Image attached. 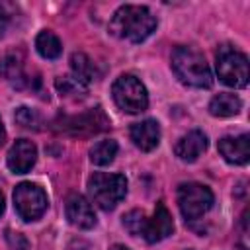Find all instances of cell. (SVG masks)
<instances>
[{
    "instance_id": "7c38bea8",
    "label": "cell",
    "mask_w": 250,
    "mask_h": 250,
    "mask_svg": "<svg viewBox=\"0 0 250 250\" xmlns=\"http://www.w3.org/2000/svg\"><path fill=\"white\" fill-rule=\"evenodd\" d=\"M217 146L223 158L230 164H246L250 158V137L248 135L223 137Z\"/></svg>"
},
{
    "instance_id": "d6986e66",
    "label": "cell",
    "mask_w": 250,
    "mask_h": 250,
    "mask_svg": "<svg viewBox=\"0 0 250 250\" xmlns=\"http://www.w3.org/2000/svg\"><path fill=\"white\" fill-rule=\"evenodd\" d=\"M0 74L6 80H12L16 84V80H21L23 78V74H21V61L16 55L2 57V61H0Z\"/></svg>"
},
{
    "instance_id": "d4e9b609",
    "label": "cell",
    "mask_w": 250,
    "mask_h": 250,
    "mask_svg": "<svg viewBox=\"0 0 250 250\" xmlns=\"http://www.w3.org/2000/svg\"><path fill=\"white\" fill-rule=\"evenodd\" d=\"M109 250H129L127 246H123V244H115V246H111Z\"/></svg>"
},
{
    "instance_id": "52a82bcc",
    "label": "cell",
    "mask_w": 250,
    "mask_h": 250,
    "mask_svg": "<svg viewBox=\"0 0 250 250\" xmlns=\"http://www.w3.org/2000/svg\"><path fill=\"white\" fill-rule=\"evenodd\" d=\"M47 193L43 188L31 182H23L14 189V207L23 221L39 219L47 209Z\"/></svg>"
},
{
    "instance_id": "3957f363",
    "label": "cell",
    "mask_w": 250,
    "mask_h": 250,
    "mask_svg": "<svg viewBox=\"0 0 250 250\" xmlns=\"http://www.w3.org/2000/svg\"><path fill=\"white\" fill-rule=\"evenodd\" d=\"M88 191L92 201L104 209L109 211L113 209L127 193V180L123 174H104V172H96L90 180H88Z\"/></svg>"
},
{
    "instance_id": "484cf974",
    "label": "cell",
    "mask_w": 250,
    "mask_h": 250,
    "mask_svg": "<svg viewBox=\"0 0 250 250\" xmlns=\"http://www.w3.org/2000/svg\"><path fill=\"white\" fill-rule=\"evenodd\" d=\"M4 213V195H2V191H0V215Z\"/></svg>"
},
{
    "instance_id": "277c9868",
    "label": "cell",
    "mask_w": 250,
    "mask_h": 250,
    "mask_svg": "<svg viewBox=\"0 0 250 250\" xmlns=\"http://www.w3.org/2000/svg\"><path fill=\"white\" fill-rule=\"evenodd\" d=\"M217 74L232 88H244L248 84V59L230 45H223L217 51Z\"/></svg>"
},
{
    "instance_id": "44dd1931",
    "label": "cell",
    "mask_w": 250,
    "mask_h": 250,
    "mask_svg": "<svg viewBox=\"0 0 250 250\" xmlns=\"http://www.w3.org/2000/svg\"><path fill=\"white\" fill-rule=\"evenodd\" d=\"M145 223H146V217L143 211H129L125 217H123V227L133 234V236H143L145 232Z\"/></svg>"
},
{
    "instance_id": "30bf717a",
    "label": "cell",
    "mask_w": 250,
    "mask_h": 250,
    "mask_svg": "<svg viewBox=\"0 0 250 250\" xmlns=\"http://www.w3.org/2000/svg\"><path fill=\"white\" fill-rule=\"evenodd\" d=\"M37 160V148L27 139H18L8 152V168L14 174H25Z\"/></svg>"
},
{
    "instance_id": "cb8c5ba5",
    "label": "cell",
    "mask_w": 250,
    "mask_h": 250,
    "mask_svg": "<svg viewBox=\"0 0 250 250\" xmlns=\"http://www.w3.org/2000/svg\"><path fill=\"white\" fill-rule=\"evenodd\" d=\"M4 141H6V129H4V125H2V119H0V146L4 145Z\"/></svg>"
},
{
    "instance_id": "6da1fadb",
    "label": "cell",
    "mask_w": 250,
    "mask_h": 250,
    "mask_svg": "<svg viewBox=\"0 0 250 250\" xmlns=\"http://www.w3.org/2000/svg\"><path fill=\"white\" fill-rule=\"evenodd\" d=\"M156 29V18L146 6L125 4L121 6L109 21V31L125 41L141 43Z\"/></svg>"
},
{
    "instance_id": "e0dca14e",
    "label": "cell",
    "mask_w": 250,
    "mask_h": 250,
    "mask_svg": "<svg viewBox=\"0 0 250 250\" xmlns=\"http://www.w3.org/2000/svg\"><path fill=\"white\" fill-rule=\"evenodd\" d=\"M117 154V143L113 139H104V141H98L92 148H90V160L96 164V166H105V164H111L113 158Z\"/></svg>"
},
{
    "instance_id": "5bb4252c",
    "label": "cell",
    "mask_w": 250,
    "mask_h": 250,
    "mask_svg": "<svg viewBox=\"0 0 250 250\" xmlns=\"http://www.w3.org/2000/svg\"><path fill=\"white\" fill-rule=\"evenodd\" d=\"M207 148V137L201 131H189L176 143V156L182 158L184 162H193L197 160Z\"/></svg>"
},
{
    "instance_id": "ffe728a7",
    "label": "cell",
    "mask_w": 250,
    "mask_h": 250,
    "mask_svg": "<svg viewBox=\"0 0 250 250\" xmlns=\"http://www.w3.org/2000/svg\"><path fill=\"white\" fill-rule=\"evenodd\" d=\"M14 119H16L18 125H21L25 129H39V125H41L39 113L35 109H31V107H25V105H21V107L16 109Z\"/></svg>"
},
{
    "instance_id": "ba28073f",
    "label": "cell",
    "mask_w": 250,
    "mask_h": 250,
    "mask_svg": "<svg viewBox=\"0 0 250 250\" xmlns=\"http://www.w3.org/2000/svg\"><path fill=\"white\" fill-rule=\"evenodd\" d=\"M107 127H109V119L105 117L102 107H94L90 111L66 117L62 121V131H66L70 135H80V137H86V135H92V133H100V131H104Z\"/></svg>"
},
{
    "instance_id": "ac0fdd59",
    "label": "cell",
    "mask_w": 250,
    "mask_h": 250,
    "mask_svg": "<svg viewBox=\"0 0 250 250\" xmlns=\"http://www.w3.org/2000/svg\"><path fill=\"white\" fill-rule=\"evenodd\" d=\"M35 49L43 59H57L61 57L62 45L53 31H41L35 39Z\"/></svg>"
},
{
    "instance_id": "4fadbf2b",
    "label": "cell",
    "mask_w": 250,
    "mask_h": 250,
    "mask_svg": "<svg viewBox=\"0 0 250 250\" xmlns=\"http://www.w3.org/2000/svg\"><path fill=\"white\" fill-rule=\"evenodd\" d=\"M129 133H131V141L135 143V146L145 152L156 148L160 143V127L154 119H145V121L135 123Z\"/></svg>"
},
{
    "instance_id": "8fae6325",
    "label": "cell",
    "mask_w": 250,
    "mask_h": 250,
    "mask_svg": "<svg viewBox=\"0 0 250 250\" xmlns=\"http://www.w3.org/2000/svg\"><path fill=\"white\" fill-rule=\"evenodd\" d=\"M66 219L78 229H92L96 225V213L90 201L82 195H70L66 199Z\"/></svg>"
},
{
    "instance_id": "2e32d148",
    "label": "cell",
    "mask_w": 250,
    "mask_h": 250,
    "mask_svg": "<svg viewBox=\"0 0 250 250\" xmlns=\"http://www.w3.org/2000/svg\"><path fill=\"white\" fill-rule=\"evenodd\" d=\"M70 66H72V72H74V78L80 82V84H88L96 78V66L94 62L90 61L88 55L84 53H74L70 57Z\"/></svg>"
},
{
    "instance_id": "7402d4cb",
    "label": "cell",
    "mask_w": 250,
    "mask_h": 250,
    "mask_svg": "<svg viewBox=\"0 0 250 250\" xmlns=\"http://www.w3.org/2000/svg\"><path fill=\"white\" fill-rule=\"evenodd\" d=\"M55 86H57V90L61 92V96L84 94V84H80L74 76H62V78H57Z\"/></svg>"
},
{
    "instance_id": "9a60e30c",
    "label": "cell",
    "mask_w": 250,
    "mask_h": 250,
    "mask_svg": "<svg viewBox=\"0 0 250 250\" xmlns=\"http://www.w3.org/2000/svg\"><path fill=\"white\" fill-rule=\"evenodd\" d=\"M240 107H242L240 98L234 96V94H229V92H223V94L215 96L209 104V111L215 117H230V115L238 113Z\"/></svg>"
},
{
    "instance_id": "9c48e42d",
    "label": "cell",
    "mask_w": 250,
    "mask_h": 250,
    "mask_svg": "<svg viewBox=\"0 0 250 250\" xmlns=\"http://www.w3.org/2000/svg\"><path fill=\"white\" fill-rule=\"evenodd\" d=\"M172 232H174V221H172V215L168 213L166 205L160 201V203H156L152 217L146 219V223H145L143 238H145L146 242L154 244V242L164 240V238L170 236Z\"/></svg>"
},
{
    "instance_id": "7a4b0ae2",
    "label": "cell",
    "mask_w": 250,
    "mask_h": 250,
    "mask_svg": "<svg viewBox=\"0 0 250 250\" xmlns=\"http://www.w3.org/2000/svg\"><path fill=\"white\" fill-rule=\"evenodd\" d=\"M172 68L176 76L193 88H209L213 84L211 68L205 57L191 47H178L172 53Z\"/></svg>"
},
{
    "instance_id": "5b68a950",
    "label": "cell",
    "mask_w": 250,
    "mask_h": 250,
    "mask_svg": "<svg viewBox=\"0 0 250 250\" xmlns=\"http://www.w3.org/2000/svg\"><path fill=\"white\" fill-rule=\"evenodd\" d=\"M115 104L127 113H141L148 105V94L143 82L133 74H121L111 88Z\"/></svg>"
},
{
    "instance_id": "8992f818",
    "label": "cell",
    "mask_w": 250,
    "mask_h": 250,
    "mask_svg": "<svg viewBox=\"0 0 250 250\" xmlns=\"http://www.w3.org/2000/svg\"><path fill=\"white\" fill-rule=\"evenodd\" d=\"M213 205V191L197 182H188L178 188V207L186 221L203 217Z\"/></svg>"
},
{
    "instance_id": "603a6c76",
    "label": "cell",
    "mask_w": 250,
    "mask_h": 250,
    "mask_svg": "<svg viewBox=\"0 0 250 250\" xmlns=\"http://www.w3.org/2000/svg\"><path fill=\"white\" fill-rule=\"evenodd\" d=\"M6 240H8V246L12 248V250H27L29 248V242H27V238L23 236V234H20V232H14V230H6Z\"/></svg>"
}]
</instances>
